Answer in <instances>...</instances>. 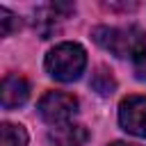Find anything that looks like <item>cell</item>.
<instances>
[{"label":"cell","mask_w":146,"mask_h":146,"mask_svg":"<svg viewBox=\"0 0 146 146\" xmlns=\"http://www.w3.org/2000/svg\"><path fill=\"white\" fill-rule=\"evenodd\" d=\"M84 66H87V52L80 43H73V41L57 43L46 55V71L59 82L78 80Z\"/></svg>","instance_id":"obj_1"},{"label":"cell","mask_w":146,"mask_h":146,"mask_svg":"<svg viewBox=\"0 0 146 146\" xmlns=\"http://www.w3.org/2000/svg\"><path fill=\"white\" fill-rule=\"evenodd\" d=\"M94 41L110 50L112 55L116 57H137L139 52L146 50V39H144V32L139 27H96L91 32Z\"/></svg>","instance_id":"obj_2"},{"label":"cell","mask_w":146,"mask_h":146,"mask_svg":"<svg viewBox=\"0 0 146 146\" xmlns=\"http://www.w3.org/2000/svg\"><path fill=\"white\" fill-rule=\"evenodd\" d=\"M78 112V98L66 91H48L39 100V114L50 125H66Z\"/></svg>","instance_id":"obj_3"},{"label":"cell","mask_w":146,"mask_h":146,"mask_svg":"<svg viewBox=\"0 0 146 146\" xmlns=\"http://www.w3.org/2000/svg\"><path fill=\"white\" fill-rule=\"evenodd\" d=\"M119 123L135 137H146V96H128L119 105Z\"/></svg>","instance_id":"obj_4"},{"label":"cell","mask_w":146,"mask_h":146,"mask_svg":"<svg viewBox=\"0 0 146 146\" xmlns=\"http://www.w3.org/2000/svg\"><path fill=\"white\" fill-rule=\"evenodd\" d=\"M30 96V84L23 75H5L2 80V87H0V100H2V107L5 110H14V107H21Z\"/></svg>","instance_id":"obj_5"},{"label":"cell","mask_w":146,"mask_h":146,"mask_svg":"<svg viewBox=\"0 0 146 146\" xmlns=\"http://www.w3.org/2000/svg\"><path fill=\"white\" fill-rule=\"evenodd\" d=\"M87 130L82 128V125H71V123H66V125H57L52 132H50V139L57 144V146H80V144H84L87 141Z\"/></svg>","instance_id":"obj_6"},{"label":"cell","mask_w":146,"mask_h":146,"mask_svg":"<svg viewBox=\"0 0 146 146\" xmlns=\"http://www.w3.org/2000/svg\"><path fill=\"white\" fill-rule=\"evenodd\" d=\"M0 146H27V132L18 123H2L0 125Z\"/></svg>","instance_id":"obj_7"},{"label":"cell","mask_w":146,"mask_h":146,"mask_svg":"<svg viewBox=\"0 0 146 146\" xmlns=\"http://www.w3.org/2000/svg\"><path fill=\"white\" fill-rule=\"evenodd\" d=\"M91 87H94L98 94L107 96V94L114 91L116 82H114V78H112V73H110L107 68H98V71L94 73V78H91Z\"/></svg>","instance_id":"obj_8"},{"label":"cell","mask_w":146,"mask_h":146,"mask_svg":"<svg viewBox=\"0 0 146 146\" xmlns=\"http://www.w3.org/2000/svg\"><path fill=\"white\" fill-rule=\"evenodd\" d=\"M16 25H18L16 16H14V14H11V11L7 9V7H0V34H2V36L11 34Z\"/></svg>","instance_id":"obj_9"},{"label":"cell","mask_w":146,"mask_h":146,"mask_svg":"<svg viewBox=\"0 0 146 146\" xmlns=\"http://www.w3.org/2000/svg\"><path fill=\"white\" fill-rule=\"evenodd\" d=\"M135 71H137V78L146 80V50L135 57Z\"/></svg>","instance_id":"obj_10"},{"label":"cell","mask_w":146,"mask_h":146,"mask_svg":"<svg viewBox=\"0 0 146 146\" xmlns=\"http://www.w3.org/2000/svg\"><path fill=\"white\" fill-rule=\"evenodd\" d=\"M110 146H137V144H130V141H112Z\"/></svg>","instance_id":"obj_11"}]
</instances>
